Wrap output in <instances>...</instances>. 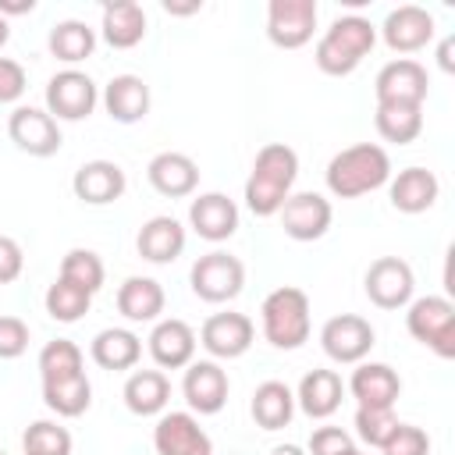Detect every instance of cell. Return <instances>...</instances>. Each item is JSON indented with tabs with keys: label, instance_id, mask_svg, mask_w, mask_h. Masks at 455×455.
Returning <instances> with one entry per match:
<instances>
[{
	"label": "cell",
	"instance_id": "cell-1",
	"mask_svg": "<svg viewBox=\"0 0 455 455\" xmlns=\"http://www.w3.org/2000/svg\"><path fill=\"white\" fill-rule=\"evenodd\" d=\"M295 178H299V153L284 142H267L256 153L252 171L245 178V206L256 217H274L291 196Z\"/></svg>",
	"mask_w": 455,
	"mask_h": 455
},
{
	"label": "cell",
	"instance_id": "cell-2",
	"mask_svg": "<svg viewBox=\"0 0 455 455\" xmlns=\"http://www.w3.org/2000/svg\"><path fill=\"white\" fill-rule=\"evenodd\" d=\"M323 178H327L331 196L359 199V196H366V192H373V188L391 181V156L377 142H355V146H348V149L331 156Z\"/></svg>",
	"mask_w": 455,
	"mask_h": 455
},
{
	"label": "cell",
	"instance_id": "cell-3",
	"mask_svg": "<svg viewBox=\"0 0 455 455\" xmlns=\"http://www.w3.org/2000/svg\"><path fill=\"white\" fill-rule=\"evenodd\" d=\"M373 43H377V28H373L370 18H363V14H341L320 36L313 60H316V68L323 75L345 78V75H352L363 64V57L373 50Z\"/></svg>",
	"mask_w": 455,
	"mask_h": 455
},
{
	"label": "cell",
	"instance_id": "cell-4",
	"mask_svg": "<svg viewBox=\"0 0 455 455\" xmlns=\"http://www.w3.org/2000/svg\"><path fill=\"white\" fill-rule=\"evenodd\" d=\"M259 323H263V338L274 348H302L309 341V295L295 284H281L274 288L263 306H259Z\"/></svg>",
	"mask_w": 455,
	"mask_h": 455
},
{
	"label": "cell",
	"instance_id": "cell-5",
	"mask_svg": "<svg viewBox=\"0 0 455 455\" xmlns=\"http://www.w3.org/2000/svg\"><path fill=\"white\" fill-rule=\"evenodd\" d=\"M405 327H409V334L419 345H427L441 359H451L455 355V306L444 295L412 299L409 302V313H405Z\"/></svg>",
	"mask_w": 455,
	"mask_h": 455
},
{
	"label": "cell",
	"instance_id": "cell-6",
	"mask_svg": "<svg viewBox=\"0 0 455 455\" xmlns=\"http://www.w3.org/2000/svg\"><path fill=\"white\" fill-rule=\"evenodd\" d=\"M188 284L203 302H231L245 284V267H242L238 256H231L224 249H213V252H206L192 263Z\"/></svg>",
	"mask_w": 455,
	"mask_h": 455
},
{
	"label": "cell",
	"instance_id": "cell-7",
	"mask_svg": "<svg viewBox=\"0 0 455 455\" xmlns=\"http://www.w3.org/2000/svg\"><path fill=\"white\" fill-rule=\"evenodd\" d=\"M96 82L85 71L64 68L46 82V114L53 121H82L96 110Z\"/></svg>",
	"mask_w": 455,
	"mask_h": 455
},
{
	"label": "cell",
	"instance_id": "cell-8",
	"mask_svg": "<svg viewBox=\"0 0 455 455\" xmlns=\"http://www.w3.org/2000/svg\"><path fill=\"white\" fill-rule=\"evenodd\" d=\"M316 0H270L267 4V39L281 50H299L313 39Z\"/></svg>",
	"mask_w": 455,
	"mask_h": 455
},
{
	"label": "cell",
	"instance_id": "cell-9",
	"mask_svg": "<svg viewBox=\"0 0 455 455\" xmlns=\"http://www.w3.org/2000/svg\"><path fill=\"white\" fill-rule=\"evenodd\" d=\"M366 299L377 306V309H402L412 302V291H416V277H412V267L398 256H380L370 263L366 277Z\"/></svg>",
	"mask_w": 455,
	"mask_h": 455
},
{
	"label": "cell",
	"instance_id": "cell-10",
	"mask_svg": "<svg viewBox=\"0 0 455 455\" xmlns=\"http://www.w3.org/2000/svg\"><path fill=\"white\" fill-rule=\"evenodd\" d=\"M427 68L412 57H398V60H387L377 78H373V96L377 103H409V107H423L427 100Z\"/></svg>",
	"mask_w": 455,
	"mask_h": 455
},
{
	"label": "cell",
	"instance_id": "cell-11",
	"mask_svg": "<svg viewBox=\"0 0 455 455\" xmlns=\"http://www.w3.org/2000/svg\"><path fill=\"white\" fill-rule=\"evenodd\" d=\"M373 341H377V334H373L370 320H363L355 313L331 316L320 327V345H323L327 359H334V363H363L370 355Z\"/></svg>",
	"mask_w": 455,
	"mask_h": 455
},
{
	"label": "cell",
	"instance_id": "cell-12",
	"mask_svg": "<svg viewBox=\"0 0 455 455\" xmlns=\"http://www.w3.org/2000/svg\"><path fill=\"white\" fill-rule=\"evenodd\" d=\"M277 213H281L284 235L295 238V242H316V238H323L327 228H331V220H334L331 199H323L320 192H291Z\"/></svg>",
	"mask_w": 455,
	"mask_h": 455
},
{
	"label": "cell",
	"instance_id": "cell-13",
	"mask_svg": "<svg viewBox=\"0 0 455 455\" xmlns=\"http://www.w3.org/2000/svg\"><path fill=\"white\" fill-rule=\"evenodd\" d=\"M11 142L28 156H53L60 149V128L43 107H14L7 117Z\"/></svg>",
	"mask_w": 455,
	"mask_h": 455
},
{
	"label": "cell",
	"instance_id": "cell-14",
	"mask_svg": "<svg viewBox=\"0 0 455 455\" xmlns=\"http://www.w3.org/2000/svg\"><path fill=\"white\" fill-rule=\"evenodd\" d=\"M153 448L156 455H213V441L192 412H164L153 427Z\"/></svg>",
	"mask_w": 455,
	"mask_h": 455
},
{
	"label": "cell",
	"instance_id": "cell-15",
	"mask_svg": "<svg viewBox=\"0 0 455 455\" xmlns=\"http://www.w3.org/2000/svg\"><path fill=\"white\" fill-rule=\"evenodd\" d=\"M256 338V327L245 313H213L203 331H199V345L213 355V359H238L249 352Z\"/></svg>",
	"mask_w": 455,
	"mask_h": 455
},
{
	"label": "cell",
	"instance_id": "cell-16",
	"mask_svg": "<svg viewBox=\"0 0 455 455\" xmlns=\"http://www.w3.org/2000/svg\"><path fill=\"white\" fill-rule=\"evenodd\" d=\"M228 391H231L228 373H224L213 359L188 363L185 380H181V395H185V402H188L192 412H199V416H213V412H220L224 402H228Z\"/></svg>",
	"mask_w": 455,
	"mask_h": 455
},
{
	"label": "cell",
	"instance_id": "cell-17",
	"mask_svg": "<svg viewBox=\"0 0 455 455\" xmlns=\"http://www.w3.org/2000/svg\"><path fill=\"white\" fill-rule=\"evenodd\" d=\"M380 36H384L387 50H395V53H416V50H423L434 39V14L427 7L402 4V7H395L384 18Z\"/></svg>",
	"mask_w": 455,
	"mask_h": 455
},
{
	"label": "cell",
	"instance_id": "cell-18",
	"mask_svg": "<svg viewBox=\"0 0 455 455\" xmlns=\"http://www.w3.org/2000/svg\"><path fill=\"white\" fill-rule=\"evenodd\" d=\"M71 188L82 203L89 206H107V203H117L128 188V178L124 171L114 164V160H89L75 171L71 178Z\"/></svg>",
	"mask_w": 455,
	"mask_h": 455
},
{
	"label": "cell",
	"instance_id": "cell-19",
	"mask_svg": "<svg viewBox=\"0 0 455 455\" xmlns=\"http://www.w3.org/2000/svg\"><path fill=\"white\" fill-rule=\"evenodd\" d=\"M188 224L206 242H224L238 231V206L224 192H203L188 206Z\"/></svg>",
	"mask_w": 455,
	"mask_h": 455
},
{
	"label": "cell",
	"instance_id": "cell-20",
	"mask_svg": "<svg viewBox=\"0 0 455 455\" xmlns=\"http://www.w3.org/2000/svg\"><path fill=\"white\" fill-rule=\"evenodd\" d=\"M348 391L359 409H391L402 395V380L387 363H359L348 377Z\"/></svg>",
	"mask_w": 455,
	"mask_h": 455
},
{
	"label": "cell",
	"instance_id": "cell-21",
	"mask_svg": "<svg viewBox=\"0 0 455 455\" xmlns=\"http://www.w3.org/2000/svg\"><path fill=\"white\" fill-rule=\"evenodd\" d=\"M146 178H149V185H153L160 196H167V199H185V196H192L196 185H199V167H196L192 156L167 149V153H156V156L149 160Z\"/></svg>",
	"mask_w": 455,
	"mask_h": 455
},
{
	"label": "cell",
	"instance_id": "cell-22",
	"mask_svg": "<svg viewBox=\"0 0 455 455\" xmlns=\"http://www.w3.org/2000/svg\"><path fill=\"white\" fill-rule=\"evenodd\" d=\"M149 355H153V363L160 370H181V366H188L192 355H196V331L185 320H178V316L160 320L153 327V334H149Z\"/></svg>",
	"mask_w": 455,
	"mask_h": 455
},
{
	"label": "cell",
	"instance_id": "cell-23",
	"mask_svg": "<svg viewBox=\"0 0 455 455\" xmlns=\"http://www.w3.org/2000/svg\"><path fill=\"white\" fill-rule=\"evenodd\" d=\"M387 196H391V206H395L398 213H423V210H430V206L437 203L441 181H437V174L427 171V167H405V171H398V174L391 178Z\"/></svg>",
	"mask_w": 455,
	"mask_h": 455
},
{
	"label": "cell",
	"instance_id": "cell-24",
	"mask_svg": "<svg viewBox=\"0 0 455 455\" xmlns=\"http://www.w3.org/2000/svg\"><path fill=\"white\" fill-rule=\"evenodd\" d=\"M135 249L142 259L149 263H174L181 252H185V228L181 220L160 213V217H149L142 228H139V238H135Z\"/></svg>",
	"mask_w": 455,
	"mask_h": 455
},
{
	"label": "cell",
	"instance_id": "cell-25",
	"mask_svg": "<svg viewBox=\"0 0 455 455\" xmlns=\"http://www.w3.org/2000/svg\"><path fill=\"white\" fill-rule=\"evenodd\" d=\"M345 398V384L334 370H309L302 380H299V391H295V405L309 416V419H327L338 412Z\"/></svg>",
	"mask_w": 455,
	"mask_h": 455
},
{
	"label": "cell",
	"instance_id": "cell-26",
	"mask_svg": "<svg viewBox=\"0 0 455 455\" xmlns=\"http://www.w3.org/2000/svg\"><path fill=\"white\" fill-rule=\"evenodd\" d=\"M103 107L117 124H135L149 114V85L139 75H114L103 89Z\"/></svg>",
	"mask_w": 455,
	"mask_h": 455
},
{
	"label": "cell",
	"instance_id": "cell-27",
	"mask_svg": "<svg viewBox=\"0 0 455 455\" xmlns=\"http://www.w3.org/2000/svg\"><path fill=\"white\" fill-rule=\"evenodd\" d=\"M100 32H103V39H107L114 50H132V46H139L142 36H146V11H142V4H135V0L107 4V7H103Z\"/></svg>",
	"mask_w": 455,
	"mask_h": 455
},
{
	"label": "cell",
	"instance_id": "cell-28",
	"mask_svg": "<svg viewBox=\"0 0 455 455\" xmlns=\"http://www.w3.org/2000/svg\"><path fill=\"white\" fill-rule=\"evenodd\" d=\"M164 302H167V295H164L160 281H153V277H124V284L117 288V309L132 323L156 320L164 313Z\"/></svg>",
	"mask_w": 455,
	"mask_h": 455
},
{
	"label": "cell",
	"instance_id": "cell-29",
	"mask_svg": "<svg viewBox=\"0 0 455 455\" xmlns=\"http://www.w3.org/2000/svg\"><path fill=\"white\" fill-rule=\"evenodd\" d=\"M171 402V380L164 370H135L124 380V405L135 416H160Z\"/></svg>",
	"mask_w": 455,
	"mask_h": 455
},
{
	"label": "cell",
	"instance_id": "cell-30",
	"mask_svg": "<svg viewBox=\"0 0 455 455\" xmlns=\"http://www.w3.org/2000/svg\"><path fill=\"white\" fill-rule=\"evenodd\" d=\"M89 355L103 370H132L142 359V341L128 327H107V331H100L92 338Z\"/></svg>",
	"mask_w": 455,
	"mask_h": 455
},
{
	"label": "cell",
	"instance_id": "cell-31",
	"mask_svg": "<svg viewBox=\"0 0 455 455\" xmlns=\"http://www.w3.org/2000/svg\"><path fill=\"white\" fill-rule=\"evenodd\" d=\"M252 419L263 427V430H281L291 423L295 416V395L284 380H263L256 391H252Z\"/></svg>",
	"mask_w": 455,
	"mask_h": 455
},
{
	"label": "cell",
	"instance_id": "cell-32",
	"mask_svg": "<svg viewBox=\"0 0 455 455\" xmlns=\"http://www.w3.org/2000/svg\"><path fill=\"white\" fill-rule=\"evenodd\" d=\"M373 124H377V132H380L384 142L409 146V142L423 132V107H409V103H377Z\"/></svg>",
	"mask_w": 455,
	"mask_h": 455
},
{
	"label": "cell",
	"instance_id": "cell-33",
	"mask_svg": "<svg viewBox=\"0 0 455 455\" xmlns=\"http://www.w3.org/2000/svg\"><path fill=\"white\" fill-rule=\"evenodd\" d=\"M46 46H50V53H53L57 60H64V64H78V60L92 57V50H96V32H92L85 21L68 18V21H57V25L50 28Z\"/></svg>",
	"mask_w": 455,
	"mask_h": 455
},
{
	"label": "cell",
	"instance_id": "cell-34",
	"mask_svg": "<svg viewBox=\"0 0 455 455\" xmlns=\"http://www.w3.org/2000/svg\"><path fill=\"white\" fill-rule=\"evenodd\" d=\"M43 402H46L50 412H57L64 419H75V416H82L89 409L92 384H89L85 373L68 377V380H50V384H43Z\"/></svg>",
	"mask_w": 455,
	"mask_h": 455
},
{
	"label": "cell",
	"instance_id": "cell-35",
	"mask_svg": "<svg viewBox=\"0 0 455 455\" xmlns=\"http://www.w3.org/2000/svg\"><path fill=\"white\" fill-rule=\"evenodd\" d=\"M43 302H46V313H50L57 323H75V320H82V316L89 313L92 295H89L85 288H78V284L57 277V281L46 288V299H43Z\"/></svg>",
	"mask_w": 455,
	"mask_h": 455
},
{
	"label": "cell",
	"instance_id": "cell-36",
	"mask_svg": "<svg viewBox=\"0 0 455 455\" xmlns=\"http://www.w3.org/2000/svg\"><path fill=\"white\" fill-rule=\"evenodd\" d=\"M85 373L82 370V348L68 338H57V341H46L43 352H39V377L43 384L50 380H68V377H78Z\"/></svg>",
	"mask_w": 455,
	"mask_h": 455
},
{
	"label": "cell",
	"instance_id": "cell-37",
	"mask_svg": "<svg viewBox=\"0 0 455 455\" xmlns=\"http://www.w3.org/2000/svg\"><path fill=\"white\" fill-rule=\"evenodd\" d=\"M57 277H64V281L85 288L89 295H96V291L103 288L107 270H103V259H100L92 249H68L64 259H60V274H57Z\"/></svg>",
	"mask_w": 455,
	"mask_h": 455
},
{
	"label": "cell",
	"instance_id": "cell-38",
	"mask_svg": "<svg viewBox=\"0 0 455 455\" xmlns=\"http://www.w3.org/2000/svg\"><path fill=\"white\" fill-rule=\"evenodd\" d=\"M25 455H71V434L53 419H36L21 434Z\"/></svg>",
	"mask_w": 455,
	"mask_h": 455
},
{
	"label": "cell",
	"instance_id": "cell-39",
	"mask_svg": "<svg viewBox=\"0 0 455 455\" xmlns=\"http://www.w3.org/2000/svg\"><path fill=\"white\" fill-rule=\"evenodd\" d=\"M398 416L391 409H355V434L370 448H384V441L395 434Z\"/></svg>",
	"mask_w": 455,
	"mask_h": 455
},
{
	"label": "cell",
	"instance_id": "cell-40",
	"mask_svg": "<svg viewBox=\"0 0 455 455\" xmlns=\"http://www.w3.org/2000/svg\"><path fill=\"white\" fill-rule=\"evenodd\" d=\"M384 455H430V437L423 427H412V423H398L395 434L384 441L380 448Z\"/></svg>",
	"mask_w": 455,
	"mask_h": 455
},
{
	"label": "cell",
	"instance_id": "cell-41",
	"mask_svg": "<svg viewBox=\"0 0 455 455\" xmlns=\"http://www.w3.org/2000/svg\"><path fill=\"white\" fill-rule=\"evenodd\" d=\"M28 348V323L21 316H0V359H18Z\"/></svg>",
	"mask_w": 455,
	"mask_h": 455
},
{
	"label": "cell",
	"instance_id": "cell-42",
	"mask_svg": "<svg viewBox=\"0 0 455 455\" xmlns=\"http://www.w3.org/2000/svg\"><path fill=\"white\" fill-rule=\"evenodd\" d=\"M352 444V434L341 427H316L309 437V455H345Z\"/></svg>",
	"mask_w": 455,
	"mask_h": 455
},
{
	"label": "cell",
	"instance_id": "cell-43",
	"mask_svg": "<svg viewBox=\"0 0 455 455\" xmlns=\"http://www.w3.org/2000/svg\"><path fill=\"white\" fill-rule=\"evenodd\" d=\"M28 78H25V68L11 57H0V103H14L21 100Z\"/></svg>",
	"mask_w": 455,
	"mask_h": 455
},
{
	"label": "cell",
	"instance_id": "cell-44",
	"mask_svg": "<svg viewBox=\"0 0 455 455\" xmlns=\"http://www.w3.org/2000/svg\"><path fill=\"white\" fill-rule=\"evenodd\" d=\"M25 267V252L11 235H0V284H11L21 277Z\"/></svg>",
	"mask_w": 455,
	"mask_h": 455
},
{
	"label": "cell",
	"instance_id": "cell-45",
	"mask_svg": "<svg viewBox=\"0 0 455 455\" xmlns=\"http://www.w3.org/2000/svg\"><path fill=\"white\" fill-rule=\"evenodd\" d=\"M32 11H36V0H21V4L0 0V18H7V14H32Z\"/></svg>",
	"mask_w": 455,
	"mask_h": 455
},
{
	"label": "cell",
	"instance_id": "cell-46",
	"mask_svg": "<svg viewBox=\"0 0 455 455\" xmlns=\"http://www.w3.org/2000/svg\"><path fill=\"white\" fill-rule=\"evenodd\" d=\"M437 64H441L444 71H455V60H451V39L441 43V50H437Z\"/></svg>",
	"mask_w": 455,
	"mask_h": 455
},
{
	"label": "cell",
	"instance_id": "cell-47",
	"mask_svg": "<svg viewBox=\"0 0 455 455\" xmlns=\"http://www.w3.org/2000/svg\"><path fill=\"white\" fill-rule=\"evenodd\" d=\"M270 455H306V451H302L299 444H277V448H274Z\"/></svg>",
	"mask_w": 455,
	"mask_h": 455
},
{
	"label": "cell",
	"instance_id": "cell-48",
	"mask_svg": "<svg viewBox=\"0 0 455 455\" xmlns=\"http://www.w3.org/2000/svg\"><path fill=\"white\" fill-rule=\"evenodd\" d=\"M7 39H11V25L7 18H0V46H7Z\"/></svg>",
	"mask_w": 455,
	"mask_h": 455
},
{
	"label": "cell",
	"instance_id": "cell-49",
	"mask_svg": "<svg viewBox=\"0 0 455 455\" xmlns=\"http://www.w3.org/2000/svg\"><path fill=\"white\" fill-rule=\"evenodd\" d=\"M345 455H363V451H359V448H348V451H345Z\"/></svg>",
	"mask_w": 455,
	"mask_h": 455
},
{
	"label": "cell",
	"instance_id": "cell-50",
	"mask_svg": "<svg viewBox=\"0 0 455 455\" xmlns=\"http://www.w3.org/2000/svg\"><path fill=\"white\" fill-rule=\"evenodd\" d=\"M0 455H4V448H0Z\"/></svg>",
	"mask_w": 455,
	"mask_h": 455
}]
</instances>
